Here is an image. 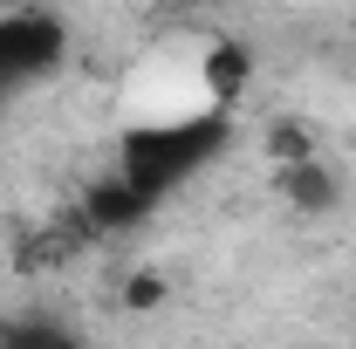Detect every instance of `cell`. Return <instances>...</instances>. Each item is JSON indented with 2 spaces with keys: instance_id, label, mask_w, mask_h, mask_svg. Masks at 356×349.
I'll return each mask as SVG.
<instances>
[{
  "instance_id": "cell-1",
  "label": "cell",
  "mask_w": 356,
  "mask_h": 349,
  "mask_svg": "<svg viewBox=\"0 0 356 349\" xmlns=\"http://www.w3.org/2000/svg\"><path fill=\"white\" fill-rule=\"evenodd\" d=\"M226 144V117L220 110H185V117H158V124H137L124 137V158H117V172L137 178L151 199H165L172 185L199 172L213 151Z\"/></svg>"
},
{
  "instance_id": "cell-9",
  "label": "cell",
  "mask_w": 356,
  "mask_h": 349,
  "mask_svg": "<svg viewBox=\"0 0 356 349\" xmlns=\"http://www.w3.org/2000/svg\"><path fill=\"white\" fill-rule=\"evenodd\" d=\"M0 96H7V83H0Z\"/></svg>"
},
{
  "instance_id": "cell-2",
  "label": "cell",
  "mask_w": 356,
  "mask_h": 349,
  "mask_svg": "<svg viewBox=\"0 0 356 349\" xmlns=\"http://www.w3.org/2000/svg\"><path fill=\"white\" fill-rule=\"evenodd\" d=\"M62 62H69V21L55 7H42V0L0 7V83L7 89L48 83Z\"/></svg>"
},
{
  "instance_id": "cell-3",
  "label": "cell",
  "mask_w": 356,
  "mask_h": 349,
  "mask_svg": "<svg viewBox=\"0 0 356 349\" xmlns=\"http://www.w3.org/2000/svg\"><path fill=\"white\" fill-rule=\"evenodd\" d=\"M76 213H83V226L96 233V240H117V233H137L144 219L158 213V199H151L137 178L110 172V178H96L83 199H76Z\"/></svg>"
},
{
  "instance_id": "cell-7",
  "label": "cell",
  "mask_w": 356,
  "mask_h": 349,
  "mask_svg": "<svg viewBox=\"0 0 356 349\" xmlns=\"http://www.w3.org/2000/svg\"><path fill=\"white\" fill-rule=\"evenodd\" d=\"M0 349H89L69 322H7L0 329Z\"/></svg>"
},
{
  "instance_id": "cell-8",
  "label": "cell",
  "mask_w": 356,
  "mask_h": 349,
  "mask_svg": "<svg viewBox=\"0 0 356 349\" xmlns=\"http://www.w3.org/2000/svg\"><path fill=\"white\" fill-rule=\"evenodd\" d=\"M165 295H172V281H165L158 267H131V274H124V288H117L124 315H158V308H165Z\"/></svg>"
},
{
  "instance_id": "cell-4",
  "label": "cell",
  "mask_w": 356,
  "mask_h": 349,
  "mask_svg": "<svg viewBox=\"0 0 356 349\" xmlns=\"http://www.w3.org/2000/svg\"><path fill=\"white\" fill-rule=\"evenodd\" d=\"M274 199L302 219H322L343 206V178L329 158H302V165H274Z\"/></svg>"
},
{
  "instance_id": "cell-5",
  "label": "cell",
  "mask_w": 356,
  "mask_h": 349,
  "mask_svg": "<svg viewBox=\"0 0 356 349\" xmlns=\"http://www.w3.org/2000/svg\"><path fill=\"white\" fill-rule=\"evenodd\" d=\"M199 96L213 103V110H226V103H240L247 96V83H254V48L233 42V35H220V42H206V55H199Z\"/></svg>"
},
{
  "instance_id": "cell-6",
  "label": "cell",
  "mask_w": 356,
  "mask_h": 349,
  "mask_svg": "<svg viewBox=\"0 0 356 349\" xmlns=\"http://www.w3.org/2000/svg\"><path fill=\"white\" fill-rule=\"evenodd\" d=\"M261 151L267 165H302V158H322V144H315V131L302 124V117H274L261 131Z\"/></svg>"
}]
</instances>
